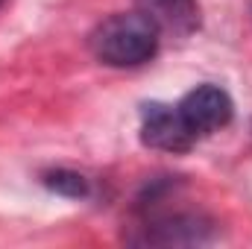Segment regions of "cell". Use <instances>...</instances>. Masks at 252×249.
Here are the masks:
<instances>
[{
	"label": "cell",
	"instance_id": "6da1fadb",
	"mask_svg": "<svg viewBox=\"0 0 252 249\" xmlns=\"http://www.w3.org/2000/svg\"><path fill=\"white\" fill-rule=\"evenodd\" d=\"M91 53L112 67L147 64L161 44V27L147 12H118L100 21L88 38Z\"/></svg>",
	"mask_w": 252,
	"mask_h": 249
},
{
	"label": "cell",
	"instance_id": "7a4b0ae2",
	"mask_svg": "<svg viewBox=\"0 0 252 249\" xmlns=\"http://www.w3.org/2000/svg\"><path fill=\"white\" fill-rule=\"evenodd\" d=\"M176 109H179V115L193 138H205V135L220 132L232 121V112H235L232 97L220 85H196L193 91H188L179 100Z\"/></svg>",
	"mask_w": 252,
	"mask_h": 249
},
{
	"label": "cell",
	"instance_id": "3957f363",
	"mask_svg": "<svg viewBox=\"0 0 252 249\" xmlns=\"http://www.w3.org/2000/svg\"><path fill=\"white\" fill-rule=\"evenodd\" d=\"M141 141L153 150H164V153H185L193 147V135L182 121L176 106H164V103H150L141 112Z\"/></svg>",
	"mask_w": 252,
	"mask_h": 249
},
{
	"label": "cell",
	"instance_id": "277c9868",
	"mask_svg": "<svg viewBox=\"0 0 252 249\" xmlns=\"http://www.w3.org/2000/svg\"><path fill=\"white\" fill-rule=\"evenodd\" d=\"M208 238H211L208 220H202L199 214H173V217H161L153 226H147V235L141 241L164 244V247H190V244H205Z\"/></svg>",
	"mask_w": 252,
	"mask_h": 249
},
{
	"label": "cell",
	"instance_id": "5b68a950",
	"mask_svg": "<svg viewBox=\"0 0 252 249\" xmlns=\"http://www.w3.org/2000/svg\"><path fill=\"white\" fill-rule=\"evenodd\" d=\"M141 12H147L161 27V32L170 30L179 35H188L199 24L196 0H141Z\"/></svg>",
	"mask_w": 252,
	"mask_h": 249
},
{
	"label": "cell",
	"instance_id": "8992f818",
	"mask_svg": "<svg viewBox=\"0 0 252 249\" xmlns=\"http://www.w3.org/2000/svg\"><path fill=\"white\" fill-rule=\"evenodd\" d=\"M44 185L62 196H70V199H79V196H88V179L76 170H50L44 173Z\"/></svg>",
	"mask_w": 252,
	"mask_h": 249
},
{
	"label": "cell",
	"instance_id": "52a82bcc",
	"mask_svg": "<svg viewBox=\"0 0 252 249\" xmlns=\"http://www.w3.org/2000/svg\"><path fill=\"white\" fill-rule=\"evenodd\" d=\"M3 3H6V0H0V6H3Z\"/></svg>",
	"mask_w": 252,
	"mask_h": 249
}]
</instances>
